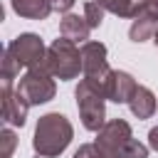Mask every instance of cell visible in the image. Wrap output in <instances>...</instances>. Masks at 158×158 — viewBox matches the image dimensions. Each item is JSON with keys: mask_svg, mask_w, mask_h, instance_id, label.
I'll return each instance as SVG.
<instances>
[{"mask_svg": "<svg viewBox=\"0 0 158 158\" xmlns=\"http://www.w3.org/2000/svg\"><path fill=\"white\" fill-rule=\"evenodd\" d=\"M72 138H74L72 121L59 111H49V114L40 116V121L35 126L32 151L40 158H57V156H62L67 151Z\"/></svg>", "mask_w": 158, "mask_h": 158, "instance_id": "obj_1", "label": "cell"}, {"mask_svg": "<svg viewBox=\"0 0 158 158\" xmlns=\"http://www.w3.org/2000/svg\"><path fill=\"white\" fill-rule=\"evenodd\" d=\"M109 158H148V146L133 138V131L128 121L111 118L96 131L94 141Z\"/></svg>", "mask_w": 158, "mask_h": 158, "instance_id": "obj_2", "label": "cell"}, {"mask_svg": "<svg viewBox=\"0 0 158 158\" xmlns=\"http://www.w3.org/2000/svg\"><path fill=\"white\" fill-rule=\"evenodd\" d=\"M44 67L54 79H62V81L77 79L81 72V49L77 47V42H72L67 37H57L47 47Z\"/></svg>", "mask_w": 158, "mask_h": 158, "instance_id": "obj_3", "label": "cell"}, {"mask_svg": "<svg viewBox=\"0 0 158 158\" xmlns=\"http://www.w3.org/2000/svg\"><path fill=\"white\" fill-rule=\"evenodd\" d=\"M74 99H77V109H79V118H81V126L86 131H99L104 123H106V96L94 89L86 79L79 81V86L74 89Z\"/></svg>", "mask_w": 158, "mask_h": 158, "instance_id": "obj_4", "label": "cell"}, {"mask_svg": "<svg viewBox=\"0 0 158 158\" xmlns=\"http://www.w3.org/2000/svg\"><path fill=\"white\" fill-rule=\"evenodd\" d=\"M17 91L22 94V99L30 104V106H40V104H47L54 99L57 94V84H54V77L47 72V67H35V69H27L20 81H17Z\"/></svg>", "mask_w": 158, "mask_h": 158, "instance_id": "obj_5", "label": "cell"}, {"mask_svg": "<svg viewBox=\"0 0 158 158\" xmlns=\"http://www.w3.org/2000/svg\"><path fill=\"white\" fill-rule=\"evenodd\" d=\"M106 57H109V52H106V44L104 42L89 40V42L81 44V74L101 94H104L106 79L111 74V67H109V59Z\"/></svg>", "mask_w": 158, "mask_h": 158, "instance_id": "obj_6", "label": "cell"}, {"mask_svg": "<svg viewBox=\"0 0 158 158\" xmlns=\"http://www.w3.org/2000/svg\"><path fill=\"white\" fill-rule=\"evenodd\" d=\"M7 52L15 57V62L25 69H35V67H42L44 64V57H47V47L42 42L40 35L35 32H22L17 35L10 44H7Z\"/></svg>", "mask_w": 158, "mask_h": 158, "instance_id": "obj_7", "label": "cell"}, {"mask_svg": "<svg viewBox=\"0 0 158 158\" xmlns=\"http://www.w3.org/2000/svg\"><path fill=\"white\" fill-rule=\"evenodd\" d=\"M0 104H2V121L7 126H25L27 121V111H30V104L22 99V94L17 89H12V81L10 79H2L0 81Z\"/></svg>", "mask_w": 158, "mask_h": 158, "instance_id": "obj_8", "label": "cell"}, {"mask_svg": "<svg viewBox=\"0 0 158 158\" xmlns=\"http://www.w3.org/2000/svg\"><path fill=\"white\" fill-rule=\"evenodd\" d=\"M136 79L128 74V72H121V69H111L109 79H106V86H104V96L114 104H128L133 91H136Z\"/></svg>", "mask_w": 158, "mask_h": 158, "instance_id": "obj_9", "label": "cell"}, {"mask_svg": "<svg viewBox=\"0 0 158 158\" xmlns=\"http://www.w3.org/2000/svg\"><path fill=\"white\" fill-rule=\"evenodd\" d=\"M156 30H158V15H153L143 2V7L138 10V15L133 17V22L128 27V37H131V42H146V40H153Z\"/></svg>", "mask_w": 158, "mask_h": 158, "instance_id": "obj_10", "label": "cell"}, {"mask_svg": "<svg viewBox=\"0 0 158 158\" xmlns=\"http://www.w3.org/2000/svg\"><path fill=\"white\" fill-rule=\"evenodd\" d=\"M89 32H91V27H89V22H86L84 15L67 12V15L59 20V35L67 37V40H72V42H77V44L89 42Z\"/></svg>", "mask_w": 158, "mask_h": 158, "instance_id": "obj_11", "label": "cell"}, {"mask_svg": "<svg viewBox=\"0 0 158 158\" xmlns=\"http://www.w3.org/2000/svg\"><path fill=\"white\" fill-rule=\"evenodd\" d=\"M128 109H131V114L136 116V118H151L153 114H156V94L148 89V86H143V84H138L136 86V91H133V96H131V101H128Z\"/></svg>", "mask_w": 158, "mask_h": 158, "instance_id": "obj_12", "label": "cell"}, {"mask_svg": "<svg viewBox=\"0 0 158 158\" xmlns=\"http://www.w3.org/2000/svg\"><path fill=\"white\" fill-rule=\"evenodd\" d=\"M10 5L25 20H47V15L52 12L49 0H10Z\"/></svg>", "mask_w": 158, "mask_h": 158, "instance_id": "obj_13", "label": "cell"}, {"mask_svg": "<svg viewBox=\"0 0 158 158\" xmlns=\"http://www.w3.org/2000/svg\"><path fill=\"white\" fill-rule=\"evenodd\" d=\"M106 12L116 15V17H136L138 10L143 7V0H96Z\"/></svg>", "mask_w": 158, "mask_h": 158, "instance_id": "obj_14", "label": "cell"}, {"mask_svg": "<svg viewBox=\"0 0 158 158\" xmlns=\"http://www.w3.org/2000/svg\"><path fill=\"white\" fill-rule=\"evenodd\" d=\"M104 12H106V10H104L96 0L84 2V17H86V22H89V27H91V30L101 27V22H104Z\"/></svg>", "mask_w": 158, "mask_h": 158, "instance_id": "obj_15", "label": "cell"}, {"mask_svg": "<svg viewBox=\"0 0 158 158\" xmlns=\"http://www.w3.org/2000/svg\"><path fill=\"white\" fill-rule=\"evenodd\" d=\"M20 77V64L15 62V57L7 52V47L2 49V79H10V81H15Z\"/></svg>", "mask_w": 158, "mask_h": 158, "instance_id": "obj_16", "label": "cell"}, {"mask_svg": "<svg viewBox=\"0 0 158 158\" xmlns=\"http://www.w3.org/2000/svg\"><path fill=\"white\" fill-rule=\"evenodd\" d=\"M0 143H2L0 158H10V156H12V151H15V146H17V136H15V131L2 128V131H0Z\"/></svg>", "mask_w": 158, "mask_h": 158, "instance_id": "obj_17", "label": "cell"}, {"mask_svg": "<svg viewBox=\"0 0 158 158\" xmlns=\"http://www.w3.org/2000/svg\"><path fill=\"white\" fill-rule=\"evenodd\" d=\"M72 158H109L96 143H81L77 151H74V156Z\"/></svg>", "mask_w": 158, "mask_h": 158, "instance_id": "obj_18", "label": "cell"}, {"mask_svg": "<svg viewBox=\"0 0 158 158\" xmlns=\"http://www.w3.org/2000/svg\"><path fill=\"white\" fill-rule=\"evenodd\" d=\"M74 2H77V0H49L52 10H54V12H62V15H67V12L74 7Z\"/></svg>", "mask_w": 158, "mask_h": 158, "instance_id": "obj_19", "label": "cell"}, {"mask_svg": "<svg viewBox=\"0 0 158 158\" xmlns=\"http://www.w3.org/2000/svg\"><path fill=\"white\" fill-rule=\"evenodd\" d=\"M148 148L158 151V126H153V128L148 131Z\"/></svg>", "mask_w": 158, "mask_h": 158, "instance_id": "obj_20", "label": "cell"}, {"mask_svg": "<svg viewBox=\"0 0 158 158\" xmlns=\"http://www.w3.org/2000/svg\"><path fill=\"white\" fill-rule=\"evenodd\" d=\"M146 2V7L153 12V15H158V0H143Z\"/></svg>", "mask_w": 158, "mask_h": 158, "instance_id": "obj_21", "label": "cell"}, {"mask_svg": "<svg viewBox=\"0 0 158 158\" xmlns=\"http://www.w3.org/2000/svg\"><path fill=\"white\" fill-rule=\"evenodd\" d=\"M153 42H156V47H158V30H156V35H153Z\"/></svg>", "mask_w": 158, "mask_h": 158, "instance_id": "obj_22", "label": "cell"}]
</instances>
